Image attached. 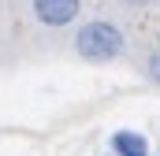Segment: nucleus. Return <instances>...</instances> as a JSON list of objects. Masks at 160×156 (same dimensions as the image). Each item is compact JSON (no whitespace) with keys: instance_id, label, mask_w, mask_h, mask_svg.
Segmentation results:
<instances>
[{"instance_id":"2","label":"nucleus","mask_w":160,"mask_h":156,"mask_svg":"<svg viewBox=\"0 0 160 156\" xmlns=\"http://www.w3.org/2000/svg\"><path fill=\"white\" fill-rule=\"evenodd\" d=\"M30 7H34V19H38L41 26L60 30V26H67V22L78 19L82 0H30Z\"/></svg>"},{"instance_id":"4","label":"nucleus","mask_w":160,"mask_h":156,"mask_svg":"<svg viewBox=\"0 0 160 156\" xmlns=\"http://www.w3.org/2000/svg\"><path fill=\"white\" fill-rule=\"evenodd\" d=\"M145 78L160 85V48H153V52H149V60H145Z\"/></svg>"},{"instance_id":"1","label":"nucleus","mask_w":160,"mask_h":156,"mask_svg":"<svg viewBox=\"0 0 160 156\" xmlns=\"http://www.w3.org/2000/svg\"><path fill=\"white\" fill-rule=\"evenodd\" d=\"M123 48H127V37L108 19H93L75 34V52L86 63H112V60L123 56Z\"/></svg>"},{"instance_id":"3","label":"nucleus","mask_w":160,"mask_h":156,"mask_svg":"<svg viewBox=\"0 0 160 156\" xmlns=\"http://www.w3.org/2000/svg\"><path fill=\"white\" fill-rule=\"evenodd\" d=\"M112 153L116 156H149V141L138 130H119V134H112Z\"/></svg>"},{"instance_id":"5","label":"nucleus","mask_w":160,"mask_h":156,"mask_svg":"<svg viewBox=\"0 0 160 156\" xmlns=\"http://www.w3.org/2000/svg\"><path fill=\"white\" fill-rule=\"evenodd\" d=\"M123 4H130V7H142V4H153V0H123Z\"/></svg>"}]
</instances>
